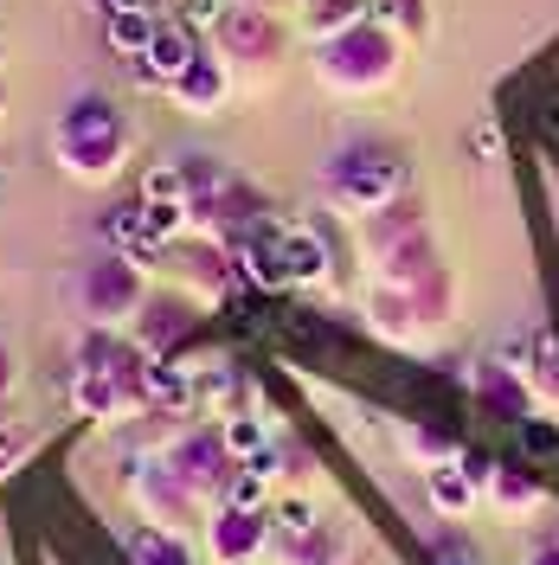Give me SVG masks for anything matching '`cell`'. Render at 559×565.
Segmentation results:
<instances>
[{
  "instance_id": "cell-34",
  "label": "cell",
  "mask_w": 559,
  "mask_h": 565,
  "mask_svg": "<svg viewBox=\"0 0 559 565\" xmlns=\"http://www.w3.org/2000/svg\"><path fill=\"white\" fill-rule=\"evenodd\" d=\"M476 154H483V168H495V154H502V136H495V122H476Z\"/></svg>"
},
{
  "instance_id": "cell-9",
  "label": "cell",
  "mask_w": 559,
  "mask_h": 565,
  "mask_svg": "<svg viewBox=\"0 0 559 565\" xmlns=\"http://www.w3.org/2000/svg\"><path fill=\"white\" fill-rule=\"evenodd\" d=\"M200 45H207V39L193 33L187 20H161L155 39H148V52L129 58V71H136V84H148V90H168L180 71L193 65V52H200Z\"/></svg>"
},
{
  "instance_id": "cell-12",
  "label": "cell",
  "mask_w": 559,
  "mask_h": 565,
  "mask_svg": "<svg viewBox=\"0 0 559 565\" xmlns=\"http://www.w3.org/2000/svg\"><path fill=\"white\" fill-rule=\"evenodd\" d=\"M71 405H77V418H97V424H116V418H129V412H148L141 386L116 380V373H71Z\"/></svg>"
},
{
  "instance_id": "cell-2",
  "label": "cell",
  "mask_w": 559,
  "mask_h": 565,
  "mask_svg": "<svg viewBox=\"0 0 559 565\" xmlns=\"http://www.w3.org/2000/svg\"><path fill=\"white\" fill-rule=\"evenodd\" d=\"M321 186H328V200L341 212L367 218V212H380V206H392V200L412 193V168H405V154L386 148V141H341V148L321 161Z\"/></svg>"
},
{
  "instance_id": "cell-24",
  "label": "cell",
  "mask_w": 559,
  "mask_h": 565,
  "mask_svg": "<svg viewBox=\"0 0 559 565\" xmlns=\"http://www.w3.org/2000/svg\"><path fill=\"white\" fill-rule=\"evenodd\" d=\"M219 430H225V450H232L239 462H251V457H264V450H271V424L257 418V412H245V405H239V412H225Z\"/></svg>"
},
{
  "instance_id": "cell-33",
  "label": "cell",
  "mask_w": 559,
  "mask_h": 565,
  "mask_svg": "<svg viewBox=\"0 0 559 565\" xmlns=\"http://www.w3.org/2000/svg\"><path fill=\"white\" fill-rule=\"evenodd\" d=\"M20 457H27V437H20V430H0V476H7Z\"/></svg>"
},
{
  "instance_id": "cell-19",
  "label": "cell",
  "mask_w": 559,
  "mask_h": 565,
  "mask_svg": "<svg viewBox=\"0 0 559 565\" xmlns=\"http://www.w3.org/2000/svg\"><path fill=\"white\" fill-rule=\"evenodd\" d=\"M161 26V7H123V13H109L104 20V39L116 58H141L148 52V39Z\"/></svg>"
},
{
  "instance_id": "cell-4",
  "label": "cell",
  "mask_w": 559,
  "mask_h": 565,
  "mask_svg": "<svg viewBox=\"0 0 559 565\" xmlns=\"http://www.w3.org/2000/svg\"><path fill=\"white\" fill-rule=\"evenodd\" d=\"M77 302H84V316L104 321V328H123V321H136L148 309V270H141L129 250H104L97 264H84V277H77Z\"/></svg>"
},
{
  "instance_id": "cell-15",
  "label": "cell",
  "mask_w": 559,
  "mask_h": 565,
  "mask_svg": "<svg viewBox=\"0 0 559 565\" xmlns=\"http://www.w3.org/2000/svg\"><path fill=\"white\" fill-rule=\"evenodd\" d=\"M277 257H283L289 289H315V282L328 277V245L315 238L309 225H277Z\"/></svg>"
},
{
  "instance_id": "cell-26",
  "label": "cell",
  "mask_w": 559,
  "mask_h": 565,
  "mask_svg": "<svg viewBox=\"0 0 559 565\" xmlns=\"http://www.w3.org/2000/svg\"><path fill=\"white\" fill-rule=\"evenodd\" d=\"M141 200H155V206H187V174H180V161H155V168L141 174Z\"/></svg>"
},
{
  "instance_id": "cell-29",
  "label": "cell",
  "mask_w": 559,
  "mask_h": 565,
  "mask_svg": "<svg viewBox=\"0 0 559 565\" xmlns=\"http://www.w3.org/2000/svg\"><path fill=\"white\" fill-rule=\"evenodd\" d=\"M321 514H315V501H303V494H289V501H277L271 508V527L283 533V540H296V533H309Z\"/></svg>"
},
{
  "instance_id": "cell-17",
  "label": "cell",
  "mask_w": 559,
  "mask_h": 565,
  "mask_svg": "<svg viewBox=\"0 0 559 565\" xmlns=\"http://www.w3.org/2000/svg\"><path fill=\"white\" fill-rule=\"evenodd\" d=\"M123 553H129V565H200V553L187 546V533L161 527V521L129 527V533H123Z\"/></svg>"
},
{
  "instance_id": "cell-31",
  "label": "cell",
  "mask_w": 559,
  "mask_h": 565,
  "mask_svg": "<svg viewBox=\"0 0 559 565\" xmlns=\"http://www.w3.org/2000/svg\"><path fill=\"white\" fill-rule=\"evenodd\" d=\"M373 20H386L392 33L424 39V0H380V13H373Z\"/></svg>"
},
{
  "instance_id": "cell-35",
  "label": "cell",
  "mask_w": 559,
  "mask_h": 565,
  "mask_svg": "<svg viewBox=\"0 0 559 565\" xmlns=\"http://www.w3.org/2000/svg\"><path fill=\"white\" fill-rule=\"evenodd\" d=\"M91 7L109 20V13H123V7H155V0H91Z\"/></svg>"
},
{
  "instance_id": "cell-1",
  "label": "cell",
  "mask_w": 559,
  "mask_h": 565,
  "mask_svg": "<svg viewBox=\"0 0 559 565\" xmlns=\"http://www.w3.org/2000/svg\"><path fill=\"white\" fill-rule=\"evenodd\" d=\"M52 154L59 168L77 180H109L129 154V116L97 97V90H77L65 109H59V129H52Z\"/></svg>"
},
{
  "instance_id": "cell-10",
  "label": "cell",
  "mask_w": 559,
  "mask_h": 565,
  "mask_svg": "<svg viewBox=\"0 0 559 565\" xmlns=\"http://www.w3.org/2000/svg\"><path fill=\"white\" fill-rule=\"evenodd\" d=\"M373 257V277L386 282V289H419L424 277H437L444 264H437V245H431V225H419V232H405V238H392V245L367 250Z\"/></svg>"
},
{
  "instance_id": "cell-32",
  "label": "cell",
  "mask_w": 559,
  "mask_h": 565,
  "mask_svg": "<svg viewBox=\"0 0 559 565\" xmlns=\"http://www.w3.org/2000/svg\"><path fill=\"white\" fill-rule=\"evenodd\" d=\"M521 444H527V457H559V430L553 424H540V418L521 424Z\"/></svg>"
},
{
  "instance_id": "cell-27",
  "label": "cell",
  "mask_w": 559,
  "mask_h": 565,
  "mask_svg": "<svg viewBox=\"0 0 559 565\" xmlns=\"http://www.w3.org/2000/svg\"><path fill=\"white\" fill-rule=\"evenodd\" d=\"M405 450L424 457V469H437V462L456 457V437L451 430H437V424H412V430H405Z\"/></svg>"
},
{
  "instance_id": "cell-13",
  "label": "cell",
  "mask_w": 559,
  "mask_h": 565,
  "mask_svg": "<svg viewBox=\"0 0 559 565\" xmlns=\"http://www.w3.org/2000/svg\"><path fill=\"white\" fill-rule=\"evenodd\" d=\"M470 392L489 405V418L515 424L521 430L527 418H534V392H527V373H515V366H502V360H483L476 373H470Z\"/></svg>"
},
{
  "instance_id": "cell-37",
  "label": "cell",
  "mask_w": 559,
  "mask_h": 565,
  "mask_svg": "<svg viewBox=\"0 0 559 565\" xmlns=\"http://www.w3.org/2000/svg\"><path fill=\"white\" fill-rule=\"evenodd\" d=\"M239 7H277V0H239Z\"/></svg>"
},
{
  "instance_id": "cell-14",
  "label": "cell",
  "mask_w": 559,
  "mask_h": 565,
  "mask_svg": "<svg viewBox=\"0 0 559 565\" xmlns=\"http://www.w3.org/2000/svg\"><path fill=\"white\" fill-rule=\"evenodd\" d=\"M193 302H180V296H168V302H155V296H148V309H141L136 316V341L148 353H175L180 341H187V334H193Z\"/></svg>"
},
{
  "instance_id": "cell-11",
  "label": "cell",
  "mask_w": 559,
  "mask_h": 565,
  "mask_svg": "<svg viewBox=\"0 0 559 565\" xmlns=\"http://www.w3.org/2000/svg\"><path fill=\"white\" fill-rule=\"evenodd\" d=\"M225 90H232V65H225V52H219V45H200V52H193V65L168 84V97H175L187 116H212V109L225 104Z\"/></svg>"
},
{
  "instance_id": "cell-20",
  "label": "cell",
  "mask_w": 559,
  "mask_h": 565,
  "mask_svg": "<svg viewBox=\"0 0 559 565\" xmlns=\"http://www.w3.org/2000/svg\"><path fill=\"white\" fill-rule=\"evenodd\" d=\"M283 553H289V565H348V527H335V521H315L309 533L283 540Z\"/></svg>"
},
{
  "instance_id": "cell-6",
  "label": "cell",
  "mask_w": 559,
  "mask_h": 565,
  "mask_svg": "<svg viewBox=\"0 0 559 565\" xmlns=\"http://www.w3.org/2000/svg\"><path fill=\"white\" fill-rule=\"evenodd\" d=\"M161 457H168V469H175L200 501H219L225 482H232V469H239V457L225 450V430H219V424H193V430H180Z\"/></svg>"
},
{
  "instance_id": "cell-23",
  "label": "cell",
  "mask_w": 559,
  "mask_h": 565,
  "mask_svg": "<svg viewBox=\"0 0 559 565\" xmlns=\"http://www.w3.org/2000/svg\"><path fill=\"white\" fill-rule=\"evenodd\" d=\"M489 501L502 508V514H521V508H534V501H540V476H534L527 462H495Z\"/></svg>"
},
{
  "instance_id": "cell-3",
  "label": "cell",
  "mask_w": 559,
  "mask_h": 565,
  "mask_svg": "<svg viewBox=\"0 0 559 565\" xmlns=\"http://www.w3.org/2000/svg\"><path fill=\"white\" fill-rule=\"evenodd\" d=\"M315 71H321L328 90H354V97L386 90L392 71H399V33L386 20H360L341 39H321L315 45Z\"/></svg>"
},
{
  "instance_id": "cell-38",
  "label": "cell",
  "mask_w": 559,
  "mask_h": 565,
  "mask_svg": "<svg viewBox=\"0 0 559 565\" xmlns=\"http://www.w3.org/2000/svg\"><path fill=\"white\" fill-rule=\"evenodd\" d=\"M0 104H7V84H0Z\"/></svg>"
},
{
  "instance_id": "cell-28",
  "label": "cell",
  "mask_w": 559,
  "mask_h": 565,
  "mask_svg": "<svg viewBox=\"0 0 559 565\" xmlns=\"http://www.w3.org/2000/svg\"><path fill=\"white\" fill-rule=\"evenodd\" d=\"M264 494H271V476H264V469H251V462H239L219 501H232V508H264Z\"/></svg>"
},
{
  "instance_id": "cell-22",
  "label": "cell",
  "mask_w": 559,
  "mask_h": 565,
  "mask_svg": "<svg viewBox=\"0 0 559 565\" xmlns=\"http://www.w3.org/2000/svg\"><path fill=\"white\" fill-rule=\"evenodd\" d=\"M424 494H431V508L437 514H470V501H476V482H470V469L463 462H437V469H424Z\"/></svg>"
},
{
  "instance_id": "cell-39",
  "label": "cell",
  "mask_w": 559,
  "mask_h": 565,
  "mask_svg": "<svg viewBox=\"0 0 559 565\" xmlns=\"http://www.w3.org/2000/svg\"><path fill=\"white\" fill-rule=\"evenodd\" d=\"M296 7H309V0H296Z\"/></svg>"
},
{
  "instance_id": "cell-18",
  "label": "cell",
  "mask_w": 559,
  "mask_h": 565,
  "mask_svg": "<svg viewBox=\"0 0 559 565\" xmlns=\"http://www.w3.org/2000/svg\"><path fill=\"white\" fill-rule=\"evenodd\" d=\"M367 321L380 328L386 341H412L424 328L419 309H412V296H405V289H386V282H373V296H367Z\"/></svg>"
},
{
  "instance_id": "cell-21",
  "label": "cell",
  "mask_w": 559,
  "mask_h": 565,
  "mask_svg": "<svg viewBox=\"0 0 559 565\" xmlns=\"http://www.w3.org/2000/svg\"><path fill=\"white\" fill-rule=\"evenodd\" d=\"M360 20H373V0H309L303 7V33L321 45V39H341L348 26H360Z\"/></svg>"
},
{
  "instance_id": "cell-25",
  "label": "cell",
  "mask_w": 559,
  "mask_h": 565,
  "mask_svg": "<svg viewBox=\"0 0 559 565\" xmlns=\"http://www.w3.org/2000/svg\"><path fill=\"white\" fill-rule=\"evenodd\" d=\"M527 353H534V360H527V380L547 392V398H559V341L547 328H534V334H527Z\"/></svg>"
},
{
  "instance_id": "cell-5",
  "label": "cell",
  "mask_w": 559,
  "mask_h": 565,
  "mask_svg": "<svg viewBox=\"0 0 559 565\" xmlns=\"http://www.w3.org/2000/svg\"><path fill=\"white\" fill-rule=\"evenodd\" d=\"M212 45L225 52V65H277L289 33H283V20L271 7H239V0H225V13L212 20Z\"/></svg>"
},
{
  "instance_id": "cell-7",
  "label": "cell",
  "mask_w": 559,
  "mask_h": 565,
  "mask_svg": "<svg viewBox=\"0 0 559 565\" xmlns=\"http://www.w3.org/2000/svg\"><path fill=\"white\" fill-rule=\"evenodd\" d=\"M129 476V494H136V508H141V521H161V527H187V521H200V494L180 482L175 469H168V457H141L123 469Z\"/></svg>"
},
{
  "instance_id": "cell-16",
  "label": "cell",
  "mask_w": 559,
  "mask_h": 565,
  "mask_svg": "<svg viewBox=\"0 0 559 565\" xmlns=\"http://www.w3.org/2000/svg\"><path fill=\"white\" fill-rule=\"evenodd\" d=\"M141 392H148V412H193V366H180L175 353H155L148 360V373H141Z\"/></svg>"
},
{
  "instance_id": "cell-30",
  "label": "cell",
  "mask_w": 559,
  "mask_h": 565,
  "mask_svg": "<svg viewBox=\"0 0 559 565\" xmlns=\"http://www.w3.org/2000/svg\"><path fill=\"white\" fill-rule=\"evenodd\" d=\"M431 565H483V553L470 546V533L444 527V533H431Z\"/></svg>"
},
{
  "instance_id": "cell-40",
  "label": "cell",
  "mask_w": 559,
  "mask_h": 565,
  "mask_svg": "<svg viewBox=\"0 0 559 565\" xmlns=\"http://www.w3.org/2000/svg\"><path fill=\"white\" fill-rule=\"evenodd\" d=\"M553 540H559V533H553Z\"/></svg>"
},
{
  "instance_id": "cell-8",
  "label": "cell",
  "mask_w": 559,
  "mask_h": 565,
  "mask_svg": "<svg viewBox=\"0 0 559 565\" xmlns=\"http://www.w3.org/2000/svg\"><path fill=\"white\" fill-rule=\"evenodd\" d=\"M264 540H271V508H232V501H219L207 521V546L219 565H251L264 553Z\"/></svg>"
},
{
  "instance_id": "cell-36",
  "label": "cell",
  "mask_w": 559,
  "mask_h": 565,
  "mask_svg": "<svg viewBox=\"0 0 559 565\" xmlns=\"http://www.w3.org/2000/svg\"><path fill=\"white\" fill-rule=\"evenodd\" d=\"M534 565H559V540H553V546H540V553H534Z\"/></svg>"
}]
</instances>
